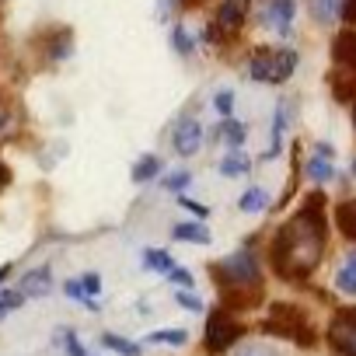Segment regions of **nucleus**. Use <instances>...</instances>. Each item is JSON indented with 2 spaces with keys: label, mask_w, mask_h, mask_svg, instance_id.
Wrapping results in <instances>:
<instances>
[{
  "label": "nucleus",
  "mask_w": 356,
  "mask_h": 356,
  "mask_svg": "<svg viewBox=\"0 0 356 356\" xmlns=\"http://www.w3.org/2000/svg\"><path fill=\"white\" fill-rule=\"evenodd\" d=\"M321 210H325V196L314 193L307 196L304 210L276 231L269 255H273V269L283 280H304L321 262V252H325V213Z\"/></svg>",
  "instance_id": "nucleus-1"
},
{
  "label": "nucleus",
  "mask_w": 356,
  "mask_h": 356,
  "mask_svg": "<svg viewBox=\"0 0 356 356\" xmlns=\"http://www.w3.org/2000/svg\"><path fill=\"white\" fill-rule=\"evenodd\" d=\"M297 70V53L280 46V49H255L248 56V77L259 84H283Z\"/></svg>",
  "instance_id": "nucleus-2"
},
{
  "label": "nucleus",
  "mask_w": 356,
  "mask_h": 356,
  "mask_svg": "<svg viewBox=\"0 0 356 356\" xmlns=\"http://www.w3.org/2000/svg\"><path fill=\"white\" fill-rule=\"evenodd\" d=\"M262 328H266V332H273V335L293 339V342H300V346H311V342H314V332H311V325H307L304 311H300V307H293V304H273L269 321H266Z\"/></svg>",
  "instance_id": "nucleus-3"
},
{
  "label": "nucleus",
  "mask_w": 356,
  "mask_h": 356,
  "mask_svg": "<svg viewBox=\"0 0 356 356\" xmlns=\"http://www.w3.org/2000/svg\"><path fill=\"white\" fill-rule=\"evenodd\" d=\"M245 335V325L231 314V311H213L210 314V321H207V353L210 356H217V353H224L227 346H234V339H241Z\"/></svg>",
  "instance_id": "nucleus-4"
},
{
  "label": "nucleus",
  "mask_w": 356,
  "mask_h": 356,
  "mask_svg": "<svg viewBox=\"0 0 356 356\" xmlns=\"http://www.w3.org/2000/svg\"><path fill=\"white\" fill-rule=\"evenodd\" d=\"M328 342L339 356H356V307L335 314V321L328 328Z\"/></svg>",
  "instance_id": "nucleus-5"
},
{
  "label": "nucleus",
  "mask_w": 356,
  "mask_h": 356,
  "mask_svg": "<svg viewBox=\"0 0 356 356\" xmlns=\"http://www.w3.org/2000/svg\"><path fill=\"white\" fill-rule=\"evenodd\" d=\"M241 25H245V8H241V0H224L220 11H217V22H213L210 32H207V39H210V42H220V39L234 35Z\"/></svg>",
  "instance_id": "nucleus-6"
},
{
  "label": "nucleus",
  "mask_w": 356,
  "mask_h": 356,
  "mask_svg": "<svg viewBox=\"0 0 356 356\" xmlns=\"http://www.w3.org/2000/svg\"><path fill=\"white\" fill-rule=\"evenodd\" d=\"M332 60H335V70L356 77V32H339L335 42H332Z\"/></svg>",
  "instance_id": "nucleus-7"
},
{
  "label": "nucleus",
  "mask_w": 356,
  "mask_h": 356,
  "mask_svg": "<svg viewBox=\"0 0 356 356\" xmlns=\"http://www.w3.org/2000/svg\"><path fill=\"white\" fill-rule=\"evenodd\" d=\"M203 143V126L196 119H182L175 126V150L182 154V157H193Z\"/></svg>",
  "instance_id": "nucleus-8"
},
{
  "label": "nucleus",
  "mask_w": 356,
  "mask_h": 356,
  "mask_svg": "<svg viewBox=\"0 0 356 356\" xmlns=\"http://www.w3.org/2000/svg\"><path fill=\"white\" fill-rule=\"evenodd\" d=\"M266 22H269L280 35H290V22H293V0H269V8H266Z\"/></svg>",
  "instance_id": "nucleus-9"
},
{
  "label": "nucleus",
  "mask_w": 356,
  "mask_h": 356,
  "mask_svg": "<svg viewBox=\"0 0 356 356\" xmlns=\"http://www.w3.org/2000/svg\"><path fill=\"white\" fill-rule=\"evenodd\" d=\"M49 290H53V276H49L46 266L25 273V280H22V297H46Z\"/></svg>",
  "instance_id": "nucleus-10"
},
{
  "label": "nucleus",
  "mask_w": 356,
  "mask_h": 356,
  "mask_svg": "<svg viewBox=\"0 0 356 356\" xmlns=\"http://www.w3.org/2000/svg\"><path fill=\"white\" fill-rule=\"evenodd\" d=\"M335 286H339L342 293H349V297H356V252H349V255H346V262H342V269L335 273Z\"/></svg>",
  "instance_id": "nucleus-11"
},
{
  "label": "nucleus",
  "mask_w": 356,
  "mask_h": 356,
  "mask_svg": "<svg viewBox=\"0 0 356 356\" xmlns=\"http://www.w3.org/2000/svg\"><path fill=\"white\" fill-rule=\"evenodd\" d=\"M307 8H311L314 22L328 25V22H335L342 15V0H307Z\"/></svg>",
  "instance_id": "nucleus-12"
},
{
  "label": "nucleus",
  "mask_w": 356,
  "mask_h": 356,
  "mask_svg": "<svg viewBox=\"0 0 356 356\" xmlns=\"http://www.w3.org/2000/svg\"><path fill=\"white\" fill-rule=\"evenodd\" d=\"M335 220H339V231H342L346 238H353V241H356V200L342 203V207L335 210Z\"/></svg>",
  "instance_id": "nucleus-13"
},
{
  "label": "nucleus",
  "mask_w": 356,
  "mask_h": 356,
  "mask_svg": "<svg viewBox=\"0 0 356 356\" xmlns=\"http://www.w3.org/2000/svg\"><path fill=\"white\" fill-rule=\"evenodd\" d=\"M238 207H241V213H262V210L269 207V193L255 186V189H248V193L241 196V203H238Z\"/></svg>",
  "instance_id": "nucleus-14"
},
{
  "label": "nucleus",
  "mask_w": 356,
  "mask_h": 356,
  "mask_svg": "<svg viewBox=\"0 0 356 356\" xmlns=\"http://www.w3.org/2000/svg\"><path fill=\"white\" fill-rule=\"evenodd\" d=\"M143 266L154 269V273H164V276H168V273L175 269V259H171L168 252H161V248H147V252H143Z\"/></svg>",
  "instance_id": "nucleus-15"
},
{
  "label": "nucleus",
  "mask_w": 356,
  "mask_h": 356,
  "mask_svg": "<svg viewBox=\"0 0 356 356\" xmlns=\"http://www.w3.org/2000/svg\"><path fill=\"white\" fill-rule=\"evenodd\" d=\"M102 346H105V349H115V353H122V356H140V353H143V346H140V342H129V339L112 335V332H105V335H102Z\"/></svg>",
  "instance_id": "nucleus-16"
},
{
  "label": "nucleus",
  "mask_w": 356,
  "mask_h": 356,
  "mask_svg": "<svg viewBox=\"0 0 356 356\" xmlns=\"http://www.w3.org/2000/svg\"><path fill=\"white\" fill-rule=\"evenodd\" d=\"M175 238L178 241H196V245H210V231L203 224H178L175 227Z\"/></svg>",
  "instance_id": "nucleus-17"
},
{
  "label": "nucleus",
  "mask_w": 356,
  "mask_h": 356,
  "mask_svg": "<svg viewBox=\"0 0 356 356\" xmlns=\"http://www.w3.org/2000/svg\"><path fill=\"white\" fill-rule=\"evenodd\" d=\"M157 171H161V161H157L154 154H147V157H140V161L133 164V182H150Z\"/></svg>",
  "instance_id": "nucleus-18"
},
{
  "label": "nucleus",
  "mask_w": 356,
  "mask_h": 356,
  "mask_svg": "<svg viewBox=\"0 0 356 356\" xmlns=\"http://www.w3.org/2000/svg\"><path fill=\"white\" fill-rule=\"evenodd\" d=\"M332 175H335V168H332V161H328V157H321V154H318V157H311V161H307V178H314V182H328Z\"/></svg>",
  "instance_id": "nucleus-19"
},
{
  "label": "nucleus",
  "mask_w": 356,
  "mask_h": 356,
  "mask_svg": "<svg viewBox=\"0 0 356 356\" xmlns=\"http://www.w3.org/2000/svg\"><path fill=\"white\" fill-rule=\"evenodd\" d=\"M147 339L150 342H161V346H186L189 332H182V328H161V332H150Z\"/></svg>",
  "instance_id": "nucleus-20"
},
{
  "label": "nucleus",
  "mask_w": 356,
  "mask_h": 356,
  "mask_svg": "<svg viewBox=\"0 0 356 356\" xmlns=\"http://www.w3.org/2000/svg\"><path fill=\"white\" fill-rule=\"evenodd\" d=\"M248 168H252V161H248L245 154H231V157L220 161V171H224L227 178H238V175H245Z\"/></svg>",
  "instance_id": "nucleus-21"
},
{
  "label": "nucleus",
  "mask_w": 356,
  "mask_h": 356,
  "mask_svg": "<svg viewBox=\"0 0 356 356\" xmlns=\"http://www.w3.org/2000/svg\"><path fill=\"white\" fill-rule=\"evenodd\" d=\"M213 108H217V112L227 119V115H231V108H234V91H231V88L217 91V95H213Z\"/></svg>",
  "instance_id": "nucleus-22"
},
{
  "label": "nucleus",
  "mask_w": 356,
  "mask_h": 356,
  "mask_svg": "<svg viewBox=\"0 0 356 356\" xmlns=\"http://www.w3.org/2000/svg\"><path fill=\"white\" fill-rule=\"evenodd\" d=\"M220 133L227 136V143H231V147H238V143L245 140V126H241V122H234V119H224Z\"/></svg>",
  "instance_id": "nucleus-23"
},
{
  "label": "nucleus",
  "mask_w": 356,
  "mask_h": 356,
  "mask_svg": "<svg viewBox=\"0 0 356 356\" xmlns=\"http://www.w3.org/2000/svg\"><path fill=\"white\" fill-rule=\"evenodd\" d=\"M234 356H280L273 346H266V342H248V346H241Z\"/></svg>",
  "instance_id": "nucleus-24"
},
{
  "label": "nucleus",
  "mask_w": 356,
  "mask_h": 356,
  "mask_svg": "<svg viewBox=\"0 0 356 356\" xmlns=\"http://www.w3.org/2000/svg\"><path fill=\"white\" fill-rule=\"evenodd\" d=\"M22 290H0V314L4 311H15V307H22Z\"/></svg>",
  "instance_id": "nucleus-25"
},
{
  "label": "nucleus",
  "mask_w": 356,
  "mask_h": 356,
  "mask_svg": "<svg viewBox=\"0 0 356 356\" xmlns=\"http://www.w3.org/2000/svg\"><path fill=\"white\" fill-rule=\"evenodd\" d=\"M164 186H168L171 193H182V189L189 186V171H171V175L164 178Z\"/></svg>",
  "instance_id": "nucleus-26"
},
{
  "label": "nucleus",
  "mask_w": 356,
  "mask_h": 356,
  "mask_svg": "<svg viewBox=\"0 0 356 356\" xmlns=\"http://www.w3.org/2000/svg\"><path fill=\"white\" fill-rule=\"evenodd\" d=\"M175 300L182 304L186 311H203V300H200L196 293H189V290H178V293H175Z\"/></svg>",
  "instance_id": "nucleus-27"
},
{
  "label": "nucleus",
  "mask_w": 356,
  "mask_h": 356,
  "mask_svg": "<svg viewBox=\"0 0 356 356\" xmlns=\"http://www.w3.org/2000/svg\"><path fill=\"white\" fill-rule=\"evenodd\" d=\"M175 49L182 53V56H186V53H193V39H189V32H186L182 25L175 29Z\"/></svg>",
  "instance_id": "nucleus-28"
},
{
  "label": "nucleus",
  "mask_w": 356,
  "mask_h": 356,
  "mask_svg": "<svg viewBox=\"0 0 356 356\" xmlns=\"http://www.w3.org/2000/svg\"><path fill=\"white\" fill-rule=\"evenodd\" d=\"M63 290H67V297H70V300H81V304L88 300V293H84L81 280H67V283H63Z\"/></svg>",
  "instance_id": "nucleus-29"
},
{
  "label": "nucleus",
  "mask_w": 356,
  "mask_h": 356,
  "mask_svg": "<svg viewBox=\"0 0 356 356\" xmlns=\"http://www.w3.org/2000/svg\"><path fill=\"white\" fill-rule=\"evenodd\" d=\"M168 280H171V283H178V286H193V273H189V269H171V273H168Z\"/></svg>",
  "instance_id": "nucleus-30"
},
{
  "label": "nucleus",
  "mask_w": 356,
  "mask_h": 356,
  "mask_svg": "<svg viewBox=\"0 0 356 356\" xmlns=\"http://www.w3.org/2000/svg\"><path fill=\"white\" fill-rule=\"evenodd\" d=\"M81 286H84V293H88V297H95V293L102 290V280H98V273H88V276L81 280Z\"/></svg>",
  "instance_id": "nucleus-31"
},
{
  "label": "nucleus",
  "mask_w": 356,
  "mask_h": 356,
  "mask_svg": "<svg viewBox=\"0 0 356 356\" xmlns=\"http://www.w3.org/2000/svg\"><path fill=\"white\" fill-rule=\"evenodd\" d=\"M178 203H182V207H186V210H193V213H196V217H207V213H210V210H207V207H203V203H196V200H186V196H182V200H178Z\"/></svg>",
  "instance_id": "nucleus-32"
},
{
  "label": "nucleus",
  "mask_w": 356,
  "mask_h": 356,
  "mask_svg": "<svg viewBox=\"0 0 356 356\" xmlns=\"http://www.w3.org/2000/svg\"><path fill=\"white\" fill-rule=\"evenodd\" d=\"M342 18L349 25H356V0H346V4H342Z\"/></svg>",
  "instance_id": "nucleus-33"
},
{
  "label": "nucleus",
  "mask_w": 356,
  "mask_h": 356,
  "mask_svg": "<svg viewBox=\"0 0 356 356\" xmlns=\"http://www.w3.org/2000/svg\"><path fill=\"white\" fill-rule=\"evenodd\" d=\"M67 353H70V356H84V346H81L70 332H67Z\"/></svg>",
  "instance_id": "nucleus-34"
},
{
  "label": "nucleus",
  "mask_w": 356,
  "mask_h": 356,
  "mask_svg": "<svg viewBox=\"0 0 356 356\" xmlns=\"http://www.w3.org/2000/svg\"><path fill=\"white\" fill-rule=\"evenodd\" d=\"M8 182H11V171H8V168H4V164H0V189H4V186H8Z\"/></svg>",
  "instance_id": "nucleus-35"
},
{
  "label": "nucleus",
  "mask_w": 356,
  "mask_h": 356,
  "mask_svg": "<svg viewBox=\"0 0 356 356\" xmlns=\"http://www.w3.org/2000/svg\"><path fill=\"white\" fill-rule=\"evenodd\" d=\"M8 276H11V266H0V283H4Z\"/></svg>",
  "instance_id": "nucleus-36"
},
{
  "label": "nucleus",
  "mask_w": 356,
  "mask_h": 356,
  "mask_svg": "<svg viewBox=\"0 0 356 356\" xmlns=\"http://www.w3.org/2000/svg\"><path fill=\"white\" fill-rule=\"evenodd\" d=\"M353 175H356V161H353Z\"/></svg>",
  "instance_id": "nucleus-37"
},
{
  "label": "nucleus",
  "mask_w": 356,
  "mask_h": 356,
  "mask_svg": "<svg viewBox=\"0 0 356 356\" xmlns=\"http://www.w3.org/2000/svg\"><path fill=\"white\" fill-rule=\"evenodd\" d=\"M353 115H356V112H353Z\"/></svg>",
  "instance_id": "nucleus-38"
}]
</instances>
